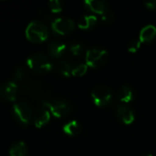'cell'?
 <instances>
[{
  "label": "cell",
  "instance_id": "277c9868",
  "mask_svg": "<svg viewBox=\"0 0 156 156\" xmlns=\"http://www.w3.org/2000/svg\"><path fill=\"white\" fill-rule=\"evenodd\" d=\"M13 114L16 121L22 125H27L30 120L33 118L32 108L26 101L15 103L13 106Z\"/></svg>",
  "mask_w": 156,
  "mask_h": 156
},
{
  "label": "cell",
  "instance_id": "9a60e30c",
  "mask_svg": "<svg viewBox=\"0 0 156 156\" xmlns=\"http://www.w3.org/2000/svg\"><path fill=\"white\" fill-rule=\"evenodd\" d=\"M97 17L94 15H86V16H82L79 21H78V27L80 29H90L93 27H95V25L97 24Z\"/></svg>",
  "mask_w": 156,
  "mask_h": 156
},
{
  "label": "cell",
  "instance_id": "7a4b0ae2",
  "mask_svg": "<svg viewBox=\"0 0 156 156\" xmlns=\"http://www.w3.org/2000/svg\"><path fill=\"white\" fill-rule=\"evenodd\" d=\"M27 64L31 70L37 73H47L51 70L54 66L46 55L40 53L31 55L27 58Z\"/></svg>",
  "mask_w": 156,
  "mask_h": 156
},
{
  "label": "cell",
  "instance_id": "cb8c5ba5",
  "mask_svg": "<svg viewBox=\"0 0 156 156\" xmlns=\"http://www.w3.org/2000/svg\"><path fill=\"white\" fill-rule=\"evenodd\" d=\"M144 5H145V7H146V8H148V9H151V10H153V9H155L156 8V0H150V1H146V2L144 3Z\"/></svg>",
  "mask_w": 156,
  "mask_h": 156
},
{
  "label": "cell",
  "instance_id": "ac0fdd59",
  "mask_svg": "<svg viewBox=\"0 0 156 156\" xmlns=\"http://www.w3.org/2000/svg\"><path fill=\"white\" fill-rule=\"evenodd\" d=\"M10 156H27V147L25 143L17 142L13 144L9 150Z\"/></svg>",
  "mask_w": 156,
  "mask_h": 156
},
{
  "label": "cell",
  "instance_id": "3957f363",
  "mask_svg": "<svg viewBox=\"0 0 156 156\" xmlns=\"http://www.w3.org/2000/svg\"><path fill=\"white\" fill-rule=\"evenodd\" d=\"M91 99L95 105L104 107L111 104L113 99V93L108 86L98 85L91 90Z\"/></svg>",
  "mask_w": 156,
  "mask_h": 156
},
{
  "label": "cell",
  "instance_id": "30bf717a",
  "mask_svg": "<svg viewBox=\"0 0 156 156\" xmlns=\"http://www.w3.org/2000/svg\"><path fill=\"white\" fill-rule=\"evenodd\" d=\"M84 5L87 9L95 14H100L101 16L109 10V5L105 1L101 0H86L84 1Z\"/></svg>",
  "mask_w": 156,
  "mask_h": 156
},
{
  "label": "cell",
  "instance_id": "5b68a950",
  "mask_svg": "<svg viewBox=\"0 0 156 156\" xmlns=\"http://www.w3.org/2000/svg\"><path fill=\"white\" fill-rule=\"evenodd\" d=\"M107 50L101 48H92L86 52L85 63L88 67L98 68L101 66L107 59Z\"/></svg>",
  "mask_w": 156,
  "mask_h": 156
},
{
  "label": "cell",
  "instance_id": "603a6c76",
  "mask_svg": "<svg viewBox=\"0 0 156 156\" xmlns=\"http://www.w3.org/2000/svg\"><path fill=\"white\" fill-rule=\"evenodd\" d=\"M101 20H102L104 23H106V24L112 23L113 20H114V15H113V13H112L110 9L107 10L105 13H103V14L101 15Z\"/></svg>",
  "mask_w": 156,
  "mask_h": 156
},
{
  "label": "cell",
  "instance_id": "7c38bea8",
  "mask_svg": "<svg viewBox=\"0 0 156 156\" xmlns=\"http://www.w3.org/2000/svg\"><path fill=\"white\" fill-rule=\"evenodd\" d=\"M156 37V27L149 24L144 26L141 31H140V35H139V40L142 43H146V42H151L154 37Z\"/></svg>",
  "mask_w": 156,
  "mask_h": 156
},
{
  "label": "cell",
  "instance_id": "e0dca14e",
  "mask_svg": "<svg viewBox=\"0 0 156 156\" xmlns=\"http://www.w3.org/2000/svg\"><path fill=\"white\" fill-rule=\"evenodd\" d=\"M55 68L64 77H69L71 75V69H72V66L70 65L69 62H68L67 60L64 59H58L56 63H55Z\"/></svg>",
  "mask_w": 156,
  "mask_h": 156
},
{
  "label": "cell",
  "instance_id": "8fae6325",
  "mask_svg": "<svg viewBox=\"0 0 156 156\" xmlns=\"http://www.w3.org/2000/svg\"><path fill=\"white\" fill-rule=\"evenodd\" d=\"M50 121V112L47 109H39L33 115L34 125L37 128H41L45 126Z\"/></svg>",
  "mask_w": 156,
  "mask_h": 156
},
{
  "label": "cell",
  "instance_id": "44dd1931",
  "mask_svg": "<svg viewBox=\"0 0 156 156\" xmlns=\"http://www.w3.org/2000/svg\"><path fill=\"white\" fill-rule=\"evenodd\" d=\"M69 51L71 52L72 55L78 57L80 56L83 51H84V47L80 44V43H73L72 45H70L69 47Z\"/></svg>",
  "mask_w": 156,
  "mask_h": 156
},
{
  "label": "cell",
  "instance_id": "ffe728a7",
  "mask_svg": "<svg viewBox=\"0 0 156 156\" xmlns=\"http://www.w3.org/2000/svg\"><path fill=\"white\" fill-rule=\"evenodd\" d=\"M48 7L52 13H59L63 9L62 3L58 0H51L48 2Z\"/></svg>",
  "mask_w": 156,
  "mask_h": 156
},
{
  "label": "cell",
  "instance_id": "5bb4252c",
  "mask_svg": "<svg viewBox=\"0 0 156 156\" xmlns=\"http://www.w3.org/2000/svg\"><path fill=\"white\" fill-rule=\"evenodd\" d=\"M118 97L120 101L123 102V104H128L129 102H132L134 100L135 95L133 90L131 87L123 85L118 91Z\"/></svg>",
  "mask_w": 156,
  "mask_h": 156
},
{
  "label": "cell",
  "instance_id": "ba28073f",
  "mask_svg": "<svg viewBox=\"0 0 156 156\" xmlns=\"http://www.w3.org/2000/svg\"><path fill=\"white\" fill-rule=\"evenodd\" d=\"M18 93V86L14 81H7L0 88V97L8 101H16Z\"/></svg>",
  "mask_w": 156,
  "mask_h": 156
},
{
  "label": "cell",
  "instance_id": "2e32d148",
  "mask_svg": "<svg viewBox=\"0 0 156 156\" xmlns=\"http://www.w3.org/2000/svg\"><path fill=\"white\" fill-rule=\"evenodd\" d=\"M62 130L66 134H68L69 136H77L81 132V126L79 122L70 121L63 126Z\"/></svg>",
  "mask_w": 156,
  "mask_h": 156
},
{
  "label": "cell",
  "instance_id": "8992f818",
  "mask_svg": "<svg viewBox=\"0 0 156 156\" xmlns=\"http://www.w3.org/2000/svg\"><path fill=\"white\" fill-rule=\"evenodd\" d=\"M45 105L49 109V112L53 116L57 118H62L67 116L70 112V105L68 101L62 99L55 100L49 102H46Z\"/></svg>",
  "mask_w": 156,
  "mask_h": 156
},
{
  "label": "cell",
  "instance_id": "6da1fadb",
  "mask_svg": "<svg viewBox=\"0 0 156 156\" xmlns=\"http://www.w3.org/2000/svg\"><path fill=\"white\" fill-rule=\"evenodd\" d=\"M26 37L34 43H41L48 37V28L39 21H32L28 24L25 31Z\"/></svg>",
  "mask_w": 156,
  "mask_h": 156
},
{
  "label": "cell",
  "instance_id": "d6986e66",
  "mask_svg": "<svg viewBox=\"0 0 156 156\" xmlns=\"http://www.w3.org/2000/svg\"><path fill=\"white\" fill-rule=\"evenodd\" d=\"M88 65L86 63H77L72 66L71 69V75L75 77H81L86 74L88 70Z\"/></svg>",
  "mask_w": 156,
  "mask_h": 156
},
{
  "label": "cell",
  "instance_id": "9c48e42d",
  "mask_svg": "<svg viewBox=\"0 0 156 156\" xmlns=\"http://www.w3.org/2000/svg\"><path fill=\"white\" fill-rule=\"evenodd\" d=\"M116 113L124 124H131L135 120V113L133 110L127 104L118 105L116 108Z\"/></svg>",
  "mask_w": 156,
  "mask_h": 156
},
{
  "label": "cell",
  "instance_id": "52a82bcc",
  "mask_svg": "<svg viewBox=\"0 0 156 156\" xmlns=\"http://www.w3.org/2000/svg\"><path fill=\"white\" fill-rule=\"evenodd\" d=\"M51 28L58 35H68L74 30L75 24L70 18L58 17L51 23Z\"/></svg>",
  "mask_w": 156,
  "mask_h": 156
},
{
  "label": "cell",
  "instance_id": "4fadbf2b",
  "mask_svg": "<svg viewBox=\"0 0 156 156\" xmlns=\"http://www.w3.org/2000/svg\"><path fill=\"white\" fill-rule=\"evenodd\" d=\"M67 51V47L63 42L60 41H54L48 45V52L51 57L55 58H62Z\"/></svg>",
  "mask_w": 156,
  "mask_h": 156
},
{
  "label": "cell",
  "instance_id": "7402d4cb",
  "mask_svg": "<svg viewBox=\"0 0 156 156\" xmlns=\"http://www.w3.org/2000/svg\"><path fill=\"white\" fill-rule=\"evenodd\" d=\"M141 44L142 42L139 39H133L132 40L129 44H128V50L132 53H135L137 50H139V48H141Z\"/></svg>",
  "mask_w": 156,
  "mask_h": 156
},
{
  "label": "cell",
  "instance_id": "d4e9b609",
  "mask_svg": "<svg viewBox=\"0 0 156 156\" xmlns=\"http://www.w3.org/2000/svg\"><path fill=\"white\" fill-rule=\"evenodd\" d=\"M143 156H153L152 154H144V155Z\"/></svg>",
  "mask_w": 156,
  "mask_h": 156
}]
</instances>
